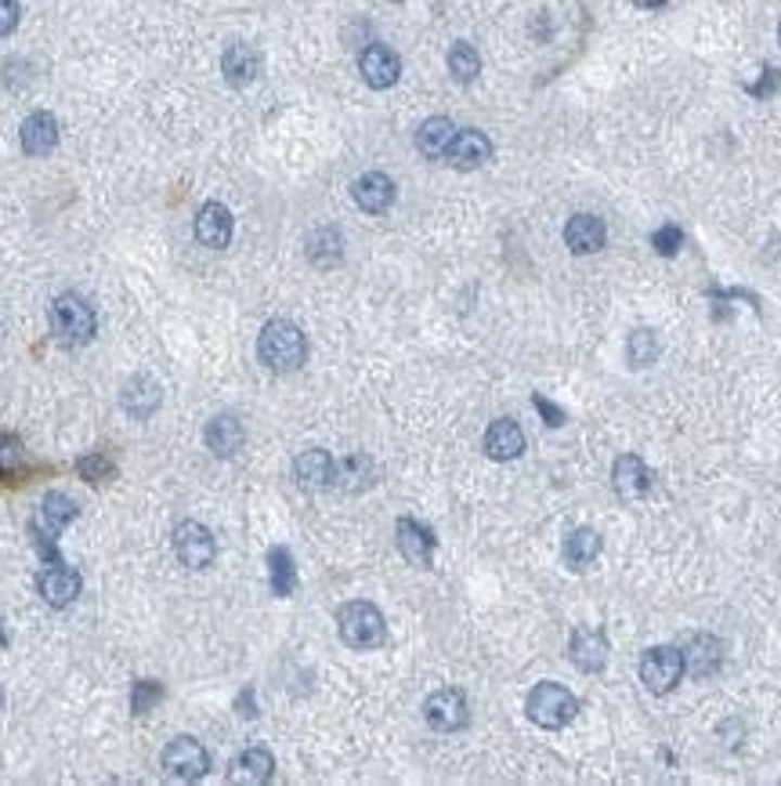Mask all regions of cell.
I'll return each mask as SVG.
<instances>
[{"label": "cell", "mask_w": 781, "mask_h": 786, "mask_svg": "<svg viewBox=\"0 0 781 786\" xmlns=\"http://www.w3.org/2000/svg\"><path fill=\"white\" fill-rule=\"evenodd\" d=\"M336 634H341V642L347 649H376V645H384L387 638V623H384V612H380L373 601H344L341 609H336Z\"/></svg>", "instance_id": "7a4b0ae2"}, {"label": "cell", "mask_w": 781, "mask_h": 786, "mask_svg": "<svg viewBox=\"0 0 781 786\" xmlns=\"http://www.w3.org/2000/svg\"><path fill=\"white\" fill-rule=\"evenodd\" d=\"M626 355L633 366H651L658 355V338L651 330H633L629 333V344H626Z\"/></svg>", "instance_id": "d6a6232c"}, {"label": "cell", "mask_w": 781, "mask_h": 786, "mask_svg": "<svg viewBox=\"0 0 781 786\" xmlns=\"http://www.w3.org/2000/svg\"><path fill=\"white\" fill-rule=\"evenodd\" d=\"M376 482V465L366 454L344 457L341 465H333V486L344 493H362Z\"/></svg>", "instance_id": "4316f807"}, {"label": "cell", "mask_w": 781, "mask_h": 786, "mask_svg": "<svg viewBox=\"0 0 781 786\" xmlns=\"http://www.w3.org/2000/svg\"><path fill=\"white\" fill-rule=\"evenodd\" d=\"M607 240V229L597 214H575L564 225V243H568L572 254H597Z\"/></svg>", "instance_id": "603a6c76"}, {"label": "cell", "mask_w": 781, "mask_h": 786, "mask_svg": "<svg viewBox=\"0 0 781 786\" xmlns=\"http://www.w3.org/2000/svg\"><path fill=\"white\" fill-rule=\"evenodd\" d=\"M268 580H271V591H276L279 598L293 595V587H297V569H293V555L286 547H271L268 552Z\"/></svg>", "instance_id": "4dcf8cb0"}, {"label": "cell", "mask_w": 781, "mask_h": 786, "mask_svg": "<svg viewBox=\"0 0 781 786\" xmlns=\"http://www.w3.org/2000/svg\"><path fill=\"white\" fill-rule=\"evenodd\" d=\"M195 240L203 246H210V251H225L228 243H232V211L225 207V203H203L200 214H195Z\"/></svg>", "instance_id": "30bf717a"}, {"label": "cell", "mask_w": 781, "mask_h": 786, "mask_svg": "<svg viewBox=\"0 0 781 786\" xmlns=\"http://www.w3.org/2000/svg\"><path fill=\"white\" fill-rule=\"evenodd\" d=\"M532 406H536V410L542 414V421H547L550 428H561V424H564V410H561V406H553L547 395H532Z\"/></svg>", "instance_id": "8d00e7d4"}, {"label": "cell", "mask_w": 781, "mask_h": 786, "mask_svg": "<svg viewBox=\"0 0 781 786\" xmlns=\"http://www.w3.org/2000/svg\"><path fill=\"white\" fill-rule=\"evenodd\" d=\"M344 257V236L333 229V225H325V229L311 232L308 240V262L319 265V268H333L336 262Z\"/></svg>", "instance_id": "f546056e"}, {"label": "cell", "mask_w": 781, "mask_h": 786, "mask_svg": "<svg viewBox=\"0 0 781 786\" xmlns=\"http://www.w3.org/2000/svg\"><path fill=\"white\" fill-rule=\"evenodd\" d=\"M80 573L69 566H48L43 573L37 576V591H40V598L48 601L51 609H65V606H73L76 595H80Z\"/></svg>", "instance_id": "8fae6325"}, {"label": "cell", "mask_w": 781, "mask_h": 786, "mask_svg": "<svg viewBox=\"0 0 781 786\" xmlns=\"http://www.w3.org/2000/svg\"><path fill=\"white\" fill-rule=\"evenodd\" d=\"M612 486L618 493V500L637 504L640 497H648L651 490V471L637 454H623L612 468Z\"/></svg>", "instance_id": "7c38bea8"}, {"label": "cell", "mask_w": 781, "mask_h": 786, "mask_svg": "<svg viewBox=\"0 0 781 786\" xmlns=\"http://www.w3.org/2000/svg\"><path fill=\"white\" fill-rule=\"evenodd\" d=\"M651 246H655L662 257H673L683 246V229L680 225H662V229L651 236Z\"/></svg>", "instance_id": "d590c367"}, {"label": "cell", "mask_w": 781, "mask_h": 786, "mask_svg": "<svg viewBox=\"0 0 781 786\" xmlns=\"http://www.w3.org/2000/svg\"><path fill=\"white\" fill-rule=\"evenodd\" d=\"M683 677V652L673 649V645H655L640 656V682H644L648 693L666 696L677 688V682Z\"/></svg>", "instance_id": "8992f818"}, {"label": "cell", "mask_w": 781, "mask_h": 786, "mask_svg": "<svg viewBox=\"0 0 781 786\" xmlns=\"http://www.w3.org/2000/svg\"><path fill=\"white\" fill-rule=\"evenodd\" d=\"M293 479L308 493L333 486V457L325 454V449H304V454L293 460Z\"/></svg>", "instance_id": "44dd1931"}, {"label": "cell", "mask_w": 781, "mask_h": 786, "mask_svg": "<svg viewBox=\"0 0 781 786\" xmlns=\"http://www.w3.org/2000/svg\"><path fill=\"white\" fill-rule=\"evenodd\" d=\"M18 18H22V12H18L15 0H0V37H11V34H15Z\"/></svg>", "instance_id": "74e56055"}, {"label": "cell", "mask_w": 781, "mask_h": 786, "mask_svg": "<svg viewBox=\"0 0 781 786\" xmlns=\"http://www.w3.org/2000/svg\"><path fill=\"white\" fill-rule=\"evenodd\" d=\"M276 772V758L265 747H246L239 758L232 761V772H228V783H243V786H260L271 779Z\"/></svg>", "instance_id": "d4e9b609"}, {"label": "cell", "mask_w": 781, "mask_h": 786, "mask_svg": "<svg viewBox=\"0 0 781 786\" xmlns=\"http://www.w3.org/2000/svg\"><path fill=\"white\" fill-rule=\"evenodd\" d=\"M18 142H22V153L29 156H48L54 145H59V121H54L51 113H29L26 121L18 127Z\"/></svg>", "instance_id": "2e32d148"}, {"label": "cell", "mask_w": 781, "mask_h": 786, "mask_svg": "<svg viewBox=\"0 0 781 786\" xmlns=\"http://www.w3.org/2000/svg\"><path fill=\"white\" fill-rule=\"evenodd\" d=\"M485 454L492 460H517L525 454V432H521V424L510 421V417H499V421L488 424Z\"/></svg>", "instance_id": "7402d4cb"}, {"label": "cell", "mask_w": 781, "mask_h": 786, "mask_svg": "<svg viewBox=\"0 0 781 786\" xmlns=\"http://www.w3.org/2000/svg\"><path fill=\"white\" fill-rule=\"evenodd\" d=\"M597 555H601V533L590 530V525H579V530L564 536V562L572 569H586Z\"/></svg>", "instance_id": "f1b7e54d"}, {"label": "cell", "mask_w": 781, "mask_h": 786, "mask_svg": "<svg viewBox=\"0 0 781 786\" xmlns=\"http://www.w3.org/2000/svg\"><path fill=\"white\" fill-rule=\"evenodd\" d=\"M159 699H163V685L152 682V677H145V682H138L130 688V710H135V714H149Z\"/></svg>", "instance_id": "836d02e7"}, {"label": "cell", "mask_w": 781, "mask_h": 786, "mask_svg": "<svg viewBox=\"0 0 781 786\" xmlns=\"http://www.w3.org/2000/svg\"><path fill=\"white\" fill-rule=\"evenodd\" d=\"M51 330L65 348H80L94 338V308L80 294H59L51 301Z\"/></svg>", "instance_id": "3957f363"}, {"label": "cell", "mask_w": 781, "mask_h": 786, "mask_svg": "<svg viewBox=\"0 0 781 786\" xmlns=\"http://www.w3.org/2000/svg\"><path fill=\"white\" fill-rule=\"evenodd\" d=\"M607 652H612V649H607L604 631H597V627H579V631L572 634L568 656H572V663L579 667V671H586V674L604 671Z\"/></svg>", "instance_id": "e0dca14e"}, {"label": "cell", "mask_w": 781, "mask_h": 786, "mask_svg": "<svg viewBox=\"0 0 781 786\" xmlns=\"http://www.w3.org/2000/svg\"><path fill=\"white\" fill-rule=\"evenodd\" d=\"M73 519H76L73 497H65V493H48V497L40 500V508H37V519H33V533H37L40 544H48V541H54V536H59Z\"/></svg>", "instance_id": "4fadbf2b"}, {"label": "cell", "mask_w": 781, "mask_h": 786, "mask_svg": "<svg viewBox=\"0 0 781 786\" xmlns=\"http://www.w3.org/2000/svg\"><path fill=\"white\" fill-rule=\"evenodd\" d=\"M203 439H206V449H210L214 457H235L246 443V432H243V424H239V417L221 414L206 424Z\"/></svg>", "instance_id": "cb8c5ba5"}, {"label": "cell", "mask_w": 781, "mask_h": 786, "mask_svg": "<svg viewBox=\"0 0 781 786\" xmlns=\"http://www.w3.org/2000/svg\"><path fill=\"white\" fill-rule=\"evenodd\" d=\"M221 73L232 88H249L260 77V55L249 45H232L221 55Z\"/></svg>", "instance_id": "484cf974"}, {"label": "cell", "mask_w": 781, "mask_h": 786, "mask_svg": "<svg viewBox=\"0 0 781 786\" xmlns=\"http://www.w3.org/2000/svg\"><path fill=\"white\" fill-rule=\"evenodd\" d=\"M683 652V671L691 677H713L724 663V642L713 634H694Z\"/></svg>", "instance_id": "d6986e66"}, {"label": "cell", "mask_w": 781, "mask_h": 786, "mask_svg": "<svg viewBox=\"0 0 781 786\" xmlns=\"http://www.w3.org/2000/svg\"><path fill=\"white\" fill-rule=\"evenodd\" d=\"M159 761H163V772H167L174 783H195L210 772V753H206L203 743L192 736L170 739L167 747H163Z\"/></svg>", "instance_id": "5b68a950"}, {"label": "cell", "mask_w": 781, "mask_h": 786, "mask_svg": "<svg viewBox=\"0 0 781 786\" xmlns=\"http://www.w3.org/2000/svg\"><path fill=\"white\" fill-rule=\"evenodd\" d=\"M488 156H492V142H488V135L474 131V127L456 131L449 153H445V160H449L456 170H477L482 164H488Z\"/></svg>", "instance_id": "ac0fdd59"}, {"label": "cell", "mask_w": 781, "mask_h": 786, "mask_svg": "<svg viewBox=\"0 0 781 786\" xmlns=\"http://www.w3.org/2000/svg\"><path fill=\"white\" fill-rule=\"evenodd\" d=\"M778 84H781V73L767 66L764 77H759V84H748V94H756V99H767V94H774Z\"/></svg>", "instance_id": "f35d334b"}, {"label": "cell", "mask_w": 781, "mask_h": 786, "mask_svg": "<svg viewBox=\"0 0 781 786\" xmlns=\"http://www.w3.org/2000/svg\"><path fill=\"white\" fill-rule=\"evenodd\" d=\"M174 555H178L181 566L206 569L217 558V541L203 522H181L174 530Z\"/></svg>", "instance_id": "52a82bcc"}, {"label": "cell", "mask_w": 781, "mask_h": 786, "mask_svg": "<svg viewBox=\"0 0 781 786\" xmlns=\"http://www.w3.org/2000/svg\"><path fill=\"white\" fill-rule=\"evenodd\" d=\"M778 40H781V26H778Z\"/></svg>", "instance_id": "b9f144b4"}, {"label": "cell", "mask_w": 781, "mask_h": 786, "mask_svg": "<svg viewBox=\"0 0 781 786\" xmlns=\"http://www.w3.org/2000/svg\"><path fill=\"white\" fill-rule=\"evenodd\" d=\"M637 8H648V12H655V8H662L666 0H633Z\"/></svg>", "instance_id": "60d3db41"}, {"label": "cell", "mask_w": 781, "mask_h": 786, "mask_svg": "<svg viewBox=\"0 0 781 786\" xmlns=\"http://www.w3.org/2000/svg\"><path fill=\"white\" fill-rule=\"evenodd\" d=\"M452 138H456V124L449 121V116H431V121L420 124L417 149H420L423 160H441L445 153H449Z\"/></svg>", "instance_id": "83f0119b"}, {"label": "cell", "mask_w": 781, "mask_h": 786, "mask_svg": "<svg viewBox=\"0 0 781 786\" xmlns=\"http://www.w3.org/2000/svg\"><path fill=\"white\" fill-rule=\"evenodd\" d=\"M76 471H80V476L91 482V486L113 479V465H108V457H102V454H91V457L76 460Z\"/></svg>", "instance_id": "e575fe53"}, {"label": "cell", "mask_w": 781, "mask_h": 786, "mask_svg": "<svg viewBox=\"0 0 781 786\" xmlns=\"http://www.w3.org/2000/svg\"><path fill=\"white\" fill-rule=\"evenodd\" d=\"M395 541H398V552L406 555V562L427 569L431 566V555H434V533L427 525H420L417 519H398L395 525Z\"/></svg>", "instance_id": "ffe728a7"}, {"label": "cell", "mask_w": 781, "mask_h": 786, "mask_svg": "<svg viewBox=\"0 0 781 786\" xmlns=\"http://www.w3.org/2000/svg\"><path fill=\"white\" fill-rule=\"evenodd\" d=\"M525 714L536 721L539 728H564L579 714V699H575L564 685L539 682L525 699Z\"/></svg>", "instance_id": "277c9868"}, {"label": "cell", "mask_w": 781, "mask_h": 786, "mask_svg": "<svg viewBox=\"0 0 781 786\" xmlns=\"http://www.w3.org/2000/svg\"><path fill=\"white\" fill-rule=\"evenodd\" d=\"M449 73L456 84H471L477 80V73H482V55L466 45V40H456L449 48Z\"/></svg>", "instance_id": "1f68e13d"}, {"label": "cell", "mask_w": 781, "mask_h": 786, "mask_svg": "<svg viewBox=\"0 0 781 786\" xmlns=\"http://www.w3.org/2000/svg\"><path fill=\"white\" fill-rule=\"evenodd\" d=\"M358 73H362V80L373 91H387L395 88L401 77V59L387 45H369L362 55H358Z\"/></svg>", "instance_id": "9c48e42d"}, {"label": "cell", "mask_w": 781, "mask_h": 786, "mask_svg": "<svg viewBox=\"0 0 781 786\" xmlns=\"http://www.w3.org/2000/svg\"><path fill=\"white\" fill-rule=\"evenodd\" d=\"M119 403H124V410L130 417H138V421H145V417H152L159 410V403H163V388L156 377H149V373H135L130 381L124 384V395H119Z\"/></svg>", "instance_id": "9a60e30c"}, {"label": "cell", "mask_w": 781, "mask_h": 786, "mask_svg": "<svg viewBox=\"0 0 781 786\" xmlns=\"http://www.w3.org/2000/svg\"><path fill=\"white\" fill-rule=\"evenodd\" d=\"M423 718L434 732H460L471 721V707H466V696L460 688H438L423 703Z\"/></svg>", "instance_id": "ba28073f"}, {"label": "cell", "mask_w": 781, "mask_h": 786, "mask_svg": "<svg viewBox=\"0 0 781 786\" xmlns=\"http://www.w3.org/2000/svg\"><path fill=\"white\" fill-rule=\"evenodd\" d=\"M18 460V443L8 435H0V471H8Z\"/></svg>", "instance_id": "ab89813d"}, {"label": "cell", "mask_w": 781, "mask_h": 786, "mask_svg": "<svg viewBox=\"0 0 781 786\" xmlns=\"http://www.w3.org/2000/svg\"><path fill=\"white\" fill-rule=\"evenodd\" d=\"M351 200L366 214H384L390 203H395V181H390L384 170H366V175L355 178Z\"/></svg>", "instance_id": "5bb4252c"}, {"label": "cell", "mask_w": 781, "mask_h": 786, "mask_svg": "<svg viewBox=\"0 0 781 786\" xmlns=\"http://www.w3.org/2000/svg\"><path fill=\"white\" fill-rule=\"evenodd\" d=\"M257 355L271 373H293L308 359V338H304L297 322L271 319L265 322V330H260L257 338Z\"/></svg>", "instance_id": "6da1fadb"}]
</instances>
